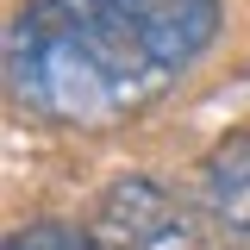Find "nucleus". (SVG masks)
<instances>
[{"label":"nucleus","instance_id":"2","mask_svg":"<svg viewBox=\"0 0 250 250\" xmlns=\"http://www.w3.org/2000/svg\"><path fill=\"white\" fill-rule=\"evenodd\" d=\"M94 244L100 250H200L194 213L150 175H125L94 207Z\"/></svg>","mask_w":250,"mask_h":250},{"label":"nucleus","instance_id":"1","mask_svg":"<svg viewBox=\"0 0 250 250\" xmlns=\"http://www.w3.org/2000/svg\"><path fill=\"white\" fill-rule=\"evenodd\" d=\"M69 13L88 38L119 113L156 100L213 44L219 25V0H69Z\"/></svg>","mask_w":250,"mask_h":250},{"label":"nucleus","instance_id":"3","mask_svg":"<svg viewBox=\"0 0 250 250\" xmlns=\"http://www.w3.org/2000/svg\"><path fill=\"white\" fill-rule=\"evenodd\" d=\"M200 188H207V213L250 238V131H231L225 144H213L207 169H200Z\"/></svg>","mask_w":250,"mask_h":250},{"label":"nucleus","instance_id":"4","mask_svg":"<svg viewBox=\"0 0 250 250\" xmlns=\"http://www.w3.org/2000/svg\"><path fill=\"white\" fill-rule=\"evenodd\" d=\"M6 250H100V244L94 231H75V225H25L6 238Z\"/></svg>","mask_w":250,"mask_h":250}]
</instances>
